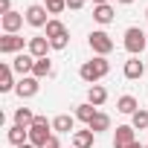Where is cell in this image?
<instances>
[{"label": "cell", "instance_id": "obj_1", "mask_svg": "<svg viewBox=\"0 0 148 148\" xmlns=\"http://www.w3.org/2000/svg\"><path fill=\"white\" fill-rule=\"evenodd\" d=\"M110 73V61L105 58V55H96V58H90V61H84L82 64V70H79V76H82V82H87V84H96L99 79H105Z\"/></svg>", "mask_w": 148, "mask_h": 148}, {"label": "cell", "instance_id": "obj_2", "mask_svg": "<svg viewBox=\"0 0 148 148\" xmlns=\"http://www.w3.org/2000/svg\"><path fill=\"white\" fill-rule=\"evenodd\" d=\"M47 38H49V47H52V49H67V44H70L67 26H64L61 21H55V18L47 23Z\"/></svg>", "mask_w": 148, "mask_h": 148}, {"label": "cell", "instance_id": "obj_3", "mask_svg": "<svg viewBox=\"0 0 148 148\" xmlns=\"http://www.w3.org/2000/svg\"><path fill=\"white\" fill-rule=\"evenodd\" d=\"M148 47V32H142L139 26H131V29H125V49L131 52V55H136L139 58V52Z\"/></svg>", "mask_w": 148, "mask_h": 148}, {"label": "cell", "instance_id": "obj_4", "mask_svg": "<svg viewBox=\"0 0 148 148\" xmlns=\"http://www.w3.org/2000/svg\"><path fill=\"white\" fill-rule=\"evenodd\" d=\"M49 136H52V122H49L47 116H35V122H32V128H29V142L41 148Z\"/></svg>", "mask_w": 148, "mask_h": 148}, {"label": "cell", "instance_id": "obj_5", "mask_svg": "<svg viewBox=\"0 0 148 148\" xmlns=\"http://www.w3.org/2000/svg\"><path fill=\"white\" fill-rule=\"evenodd\" d=\"M87 41H90V49H93L96 55H105V58H108V55L113 52V38H110L105 29L90 32V35H87Z\"/></svg>", "mask_w": 148, "mask_h": 148}, {"label": "cell", "instance_id": "obj_6", "mask_svg": "<svg viewBox=\"0 0 148 148\" xmlns=\"http://www.w3.org/2000/svg\"><path fill=\"white\" fill-rule=\"evenodd\" d=\"M47 15H49V12H47V6H41V3L26 6V23L35 26V29H47V23L52 21V18H47Z\"/></svg>", "mask_w": 148, "mask_h": 148}, {"label": "cell", "instance_id": "obj_7", "mask_svg": "<svg viewBox=\"0 0 148 148\" xmlns=\"http://www.w3.org/2000/svg\"><path fill=\"white\" fill-rule=\"evenodd\" d=\"M35 61H38V58H32L29 52H18V55L12 58V70L18 73L21 79H26V76H32V70H35Z\"/></svg>", "mask_w": 148, "mask_h": 148}, {"label": "cell", "instance_id": "obj_8", "mask_svg": "<svg viewBox=\"0 0 148 148\" xmlns=\"http://www.w3.org/2000/svg\"><path fill=\"white\" fill-rule=\"evenodd\" d=\"M38 90H41V79H35V76L21 79L18 87H15V93H18L21 99H32V96H38Z\"/></svg>", "mask_w": 148, "mask_h": 148}, {"label": "cell", "instance_id": "obj_9", "mask_svg": "<svg viewBox=\"0 0 148 148\" xmlns=\"http://www.w3.org/2000/svg\"><path fill=\"white\" fill-rule=\"evenodd\" d=\"M134 125H119L116 128V134H113V148H131L134 142H136V136H134Z\"/></svg>", "mask_w": 148, "mask_h": 148}, {"label": "cell", "instance_id": "obj_10", "mask_svg": "<svg viewBox=\"0 0 148 148\" xmlns=\"http://www.w3.org/2000/svg\"><path fill=\"white\" fill-rule=\"evenodd\" d=\"M23 21H26V15H21V12L0 15V26H3V32H6V35H18V29L23 26Z\"/></svg>", "mask_w": 148, "mask_h": 148}, {"label": "cell", "instance_id": "obj_11", "mask_svg": "<svg viewBox=\"0 0 148 148\" xmlns=\"http://www.w3.org/2000/svg\"><path fill=\"white\" fill-rule=\"evenodd\" d=\"M23 38L21 35H3L0 38V52L3 55H18V52H23Z\"/></svg>", "mask_w": 148, "mask_h": 148}, {"label": "cell", "instance_id": "obj_12", "mask_svg": "<svg viewBox=\"0 0 148 148\" xmlns=\"http://www.w3.org/2000/svg\"><path fill=\"white\" fill-rule=\"evenodd\" d=\"M26 47H29V55H32V58H47V52L52 49L47 35H35V38H29Z\"/></svg>", "mask_w": 148, "mask_h": 148}, {"label": "cell", "instance_id": "obj_13", "mask_svg": "<svg viewBox=\"0 0 148 148\" xmlns=\"http://www.w3.org/2000/svg\"><path fill=\"white\" fill-rule=\"evenodd\" d=\"M73 128H76V116H70V113H58L52 119V131L55 134H76Z\"/></svg>", "mask_w": 148, "mask_h": 148}, {"label": "cell", "instance_id": "obj_14", "mask_svg": "<svg viewBox=\"0 0 148 148\" xmlns=\"http://www.w3.org/2000/svg\"><path fill=\"white\" fill-rule=\"evenodd\" d=\"M142 76H145V64H142L136 55H131V58L125 61V79L136 82V79H142Z\"/></svg>", "mask_w": 148, "mask_h": 148}, {"label": "cell", "instance_id": "obj_15", "mask_svg": "<svg viewBox=\"0 0 148 148\" xmlns=\"http://www.w3.org/2000/svg\"><path fill=\"white\" fill-rule=\"evenodd\" d=\"M15 87H18V82H15V70H12V64H0V90L9 93V90H15Z\"/></svg>", "mask_w": 148, "mask_h": 148}, {"label": "cell", "instance_id": "obj_16", "mask_svg": "<svg viewBox=\"0 0 148 148\" xmlns=\"http://www.w3.org/2000/svg\"><path fill=\"white\" fill-rule=\"evenodd\" d=\"M93 142H96V134H93L90 128L73 134V148H93Z\"/></svg>", "mask_w": 148, "mask_h": 148}, {"label": "cell", "instance_id": "obj_17", "mask_svg": "<svg viewBox=\"0 0 148 148\" xmlns=\"http://www.w3.org/2000/svg\"><path fill=\"white\" fill-rule=\"evenodd\" d=\"M113 18H116V12H113V6H110V3L93 6V21H96V23H102V26H105V23H110Z\"/></svg>", "mask_w": 148, "mask_h": 148}, {"label": "cell", "instance_id": "obj_18", "mask_svg": "<svg viewBox=\"0 0 148 148\" xmlns=\"http://www.w3.org/2000/svg\"><path fill=\"white\" fill-rule=\"evenodd\" d=\"M116 110L125 113V116H134V113L139 110V102H136L134 96H119V99H116Z\"/></svg>", "mask_w": 148, "mask_h": 148}, {"label": "cell", "instance_id": "obj_19", "mask_svg": "<svg viewBox=\"0 0 148 148\" xmlns=\"http://www.w3.org/2000/svg\"><path fill=\"white\" fill-rule=\"evenodd\" d=\"M6 136H9V142L18 148V145H23V142H29V128H21V125H12L9 131H6Z\"/></svg>", "mask_w": 148, "mask_h": 148}, {"label": "cell", "instance_id": "obj_20", "mask_svg": "<svg viewBox=\"0 0 148 148\" xmlns=\"http://www.w3.org/2000/svg\"><path fill=\"white\" fill-rule=\"evenodd\" d=\"M87 102L96 105V108H102V105L108 102V90H105L102 84H90V90H87Z\"/></svg>", "mask_w": 148, "mask_h": 148}, {"label": "cell", "instance_id": "obj_21", "mask_svg": "<svg viewBox=\"0 0 148 148\" xmlns=\"http://www.w3.org/2000/svg\"><path fill=\"white\" fill-rule=\"evenodd\" d=\"M96 113H99V110H96V105H90V102H84V105L76 108V119H82L84 125H90V122L96 119Z\"/></svg>", "mask_w": 148, "mask_h": 148}, {"label": "cell", "instance_id": "obj_22", "mask_svg": "<svg viewBox=\"0 0 148 148\" xmlns=\"http://www.w3.org/2000/svg\"><path fill=\"white\" fill-rule=\"evenodd\" d=\"M32 76H35V79H49V76H52V61H49V58H38Z\"/></svg>", "mask_w": 148, "mask_h": 148}, {"label": "cell", "instance_id": "obj_23", "mask_svg": "<svg viewBox=\"0 0 148 148\" xmlns=\"http://www.w3.org/2000/svg\"><path fill=\"white\" fill-rule=\"evenodd\" d=\"M32 122H35V113H32L29 108H18V110H15V125H21V128H32Z\"/></svg>", "mask_w": 148, "mask_h": 148}, {"label": "cell", "instance_id": "obj_24", "mask_svg": "<svg viewBox=\"0 0 148 148\" xmlns=\"http://www.w3.org/2000/svg\"><path fill=\"white\" fill-rule=\"evenodd\" d=\"M87 128H90L93 134H99V131H108V128H110V116L99 110V113H96V119H93V122H90Z\"/></svg>", "mask_w": 148, "mask_h": 148}, {"label": "cell", "instance_id": "obj_25", "mask_svg": "<svg viewBox=\"0 0 148 148\" xmlns=\"http://www.w3.org/2000/svg\"><path fill=\"white\" fill-rule=\"evenodd\" d=\"M131 125H134L136 131H148V110H136V113L131 116Z\"/></svg>", "mask_w": 148, "mask_h": 148}, {"label": "cell", "instance_id": "obj_26", "mask_svg": "<svg viewBox=\"0 0 148 148\" xmlns=\"http://www.w3.org/2000/svg\"><path fill=\"white\" fill-rule=\"evenodd\" d=\"M44 6H47V12H49V15H58V12H64V9H67V0H44Z\"/></svg>", "mask_w": 148, "mask_h": 148}, {"label": "cell", "instance_id": "obj_27", "mask_svg": "<svg viewBox=\"0 0 148 148\" xmlns=\"http://www.w3.org/2000/svg\"><path fill=\"white\" fill-rule=\"evenodd\" d=\"M67 9H73V12L84 9V0H67Z\"/></svg>", "mask_w": 148, "mask_h": 148}, {"label": "cell", "instance_id": "obj_28", "mask_svg": "<svg viewBox=\"0 0 148 148\" xmlns=\"http://www.w3.org/2000/svg\"><path fill=\"white\" fill-rule=\"evenodd\" d=\"M41 148H61V142H58V136L52 134V136H49V139H47V142H44Z\"/></svg>", "mask_w": 148, "mask_h": 148}, {"label": "cell", "instance_id": "obj_29", "mask_svg": "<svg viewBox=\"0 0 148 148\" xmlns=\"http://www.w3.org/2000/svg\"><path fill=\"white\" fill-rule=\"evenodd\" d=\"M12 12V0H0V15H9Z\"/></svg>", "mask_w": 148, "mask_h": 148}, {"label": "cell", "instance_id": "obj_30", "mask_svg": "<svg viewBox=\"0 0 148 148\" xmlns=\"http://www.w3.org/2000/svg\"><path fill=\"white\" fill-rule=\"evenodd\" d=\"M18 148H38V145H32V142H23V145H18Z\"/></svg>", "mask_w": 148, "mask_h": 148}, {"label": "cell", "instance_id": "obj_31", "mask_svg": "<svg viewBox=\"0 0 148 148\" xmlns=\"http://www.w3.org/2000/svg\"><path fill=\"white\" fill-rule=\"evenodd\" d=\"M102 3H108V0H93V6H102Z\"/></svg>", "mask_w": 148, "mask_h": 148}, {"label": "cell", "instance_id": "obj_32", "mask_svg": "<svg viewBox=\"0 0 148 148\" xmlns=\"http://www.w3.org/2000/svg\"><path fill=\"white\" fill-rule=\"evenodd\" d=\"M116 3H125V6H128V3H134V0H116Z\"/></svg>", "mask_w": 148, "mask_h": 148}, {"label": "cell", "instance_id": "obj_33", "mask_svg": "<svg viewBox=\"0 0 148 148\" xmlns=\"http://www.w3.org/2000/svg\"><path fill=\"white\" fill-rule=\"evenodd\" d=\"M131 148H145V145H139V142H134V145H131Z\"/></svg>", "mask_w": 148, "mask_h": 148}, {"label": "cell", "instance_id": "obj_34", "mask_svg": "<svg viewBox=\"0 0 148 148\" xmlns=\"http://www.w3.org/2000/svg\"><path fill=\"white\" fill-rule=\"evenodd\" d=\"M145 18H148V9H145Z\"/></svg>", "mask_w": 148, "mask_h": 148}, {"label": "cell", "instance_id": "obj_35", "mask_svg": "<svg viewBox=\"0 0 148 148\" xmlns=\"http://www.w3.org/2000/svg\"><path fill=\"white\" fill-rule=\"evenodd\" d=\"M145 148H148V145H145Z\"/></svg>", "mask_w": 148, "mask_h": 148}]
</instances>
